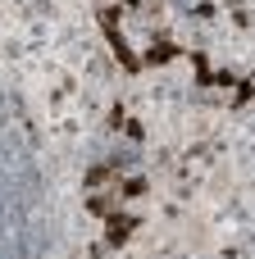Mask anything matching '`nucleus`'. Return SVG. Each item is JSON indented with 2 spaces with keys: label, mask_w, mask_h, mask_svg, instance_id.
<instances>
[{
  "label": "nucleus",
  "mask_w": 255,
  "mask_h": 259,
  "mask_svg": "<svg viewBox=\"0 0 255 259\" xmlns=\"http://www.w3.org/2000/svg\"><path fill=\"white\" fill-rule=\"evenodd\" d=\"M132 228H137V223H132L128 214H110V232H105V241H110V246H123Z\"/></svg>",
  "instance_id": "f257e3e1"
},
{
  "label": "nucleus",
  "mask_w": 255,
  "mask_h": 259,
  "mask_svg": "<svg viewBox=\"0 0 255 259\" xmlns=\"http://www.w3.org/2000/svg\"><path fill=\"white\" fill-rule=\"evenodd\" d=\"M173 55H178V50H173L169 41H160V46H151V55H146V64H169Z\"/></svg>",
  "instance_id": "f03ea898"
},
{
  "label": "nucleus",
  "mask_w": 255,
  "mask_h": 259,
  "mask_svg": "<svg viewBox=\"0 0 255 259\" xmlns=\"http://www.w3.org/2000/svg\"><path fill=\"white\" fill-rule=\"evenodd\" d=\"M110 205H114L110 196H91V214H100V219H110Z\"/></svg>",
  "instance_id": "7ed1b4c3"
},
{
  "label": "nucleus",
  "mask_w": 255,
  "mask_h": 259,
  "mask_svg": "<svg viewBox=\"0 0 255 259\" xmlns=\"http://www.w3.org/2000/svg\"><path fill=\"white\" fill-rule=\"evenodd\" d=\"M105 178H110V164H105V168H91V173H87V187H100Z\"/></svg>",
  "instance_id": "20e7f679"
},
{
  "label": "nucleus",
  "mask_w": 255,
  "mask_h": 259,
  "mask_svg": "<svg viewBox=\"0 0 255 259\" xmlns=\"http://www.w3.org/2000/svg\"><path fill=\"white\" fill-rule=\"evenodd\" d=\"M141 191H146L141 178H128V182H123V196H141Z\"/></svg>",
  "instance_id": "39448f33"
}]
</instances>
